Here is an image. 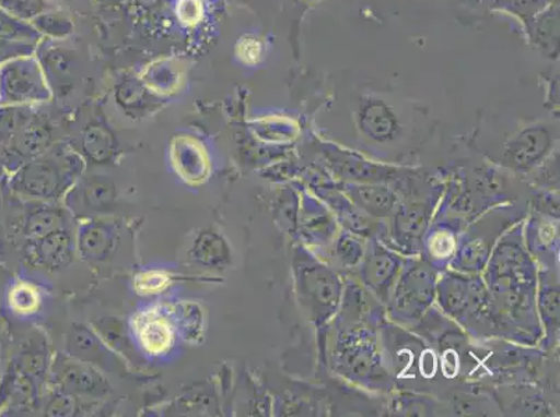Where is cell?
<instances>
[{
  "mask_svg": "<svg viewBox=\"0 0 560 417\" xmlns=\"http://www.w3.org/2000/svg\"><path fill=\"white\" fill-rule=\"evenodd\" d=\"M299 288L305 305L312 310L313 320L325 324L336 313L342 294V284L336 273L315 261L299 267Z\"/></svg>",
  "mask_w": 560,
  "mask_h": 417,
  "instance_id": "obj_1",
  "label": "cell"
},
{
  "mask_svg": "<svg viewBox=\"0 0 560 417\" xmlns=\"http://www.w3.org/2000/svg\"><path fill=\"white\" fill-rule=\"evenodd\" d=\"M355 117L361 134L376 144H388L401 134L399 116L378 96L365 95L361 98Z\"/></svg>",
  "mask_w": 560,
  "mask_h": 417,
  "instance_id": "obj_2",
  "label": "cell"
},
{
  "mask_svg": "<svg viewBox=\"0 0 560 417\" xmlns=\"http://www.w3.org/2000/svg\"><path fill=\"white\" fill-rule=\"evenodd\" d=\"M435 295V276L429 267H410L400 278L394 299L395 312L415 319L424 312Z\"/></svg>",
  "mask_w": 560,
  "mask_h": 417,
  "instance_id": "obj_3",
  "label": "cell"
},
{
  "mask_svg": "<svg viewBox=\"0 0 560 417\" xmlns=\"http://www.w3.org/2000/svg\"><path fill=\"white\" fill-rule=\"evenodd\" d=\"M323 152L330 169L342 180L358 181L360 184H381L384 181L395 180L394 169L374 165L359 155L339 150L338 146L325 144Z\"/></svg>",
  "mask_w": 560,
  "mask_h": 417,
  "instance_id": "obj_4",
  "label": "cell"
},
{
  "mask_svg": "<svg viewBox=\"0 0 560 417\" xmlns=\"http://www.w3.org/2000/svg\"><path fill=\"white\" fill-rule=\"evenodd\" d=\"M80 169L74 163L45 159L35 163L27 176L28 192L45 201L58 200L73 182Z\"/></svg>",
  "mask_w": 560,
  "mask_h": 417,
  "instance_id": "obj_5",
  "label": "cell"
},
{
  "mask_svg": "<svg viewBox=\"0 0 560 417\" xmlns=\"http://www.w3.org/2000/svg\"><path fill=\"white\" fill-rule=\"evenodd\" d=\"M400 259L392 255L385 248L375 246L365 252L363 276L382 301H388L389 293L397 274L400 273Z\"/></svg>",
  "mask_w": 560,
  "mask_h": 417,
  "instance_id": "obj_6",
  "label": "cell"
},
{
  "mask_svg": "<svg viewBox=\"0 0 560 417\" xmlns=\"http://www.w3.org/2000/svg\"><path fill=\"white\" fill-rule=\"evenodd\" d=\"M552 132L545 126H533L514 136L506 146V157L516 169H528L547 154Z\"/></svg>",
  "mask_w": 560,
  "mask_h": 417,
  "instance_id": "obj_7",
  "label": "cell"
},
{
  "mask_svg": "<svg viewBox=\"0 0 560 417\" xmlns=\"http://www.w3.org/2000/svg\"><path fill=\"white\" fill-rule=\"evenodd\" d=\"M172 165L188 184H201L210 177V157L200 144L191 140H177L173 144Z\"/></svg>",
  "mask_w": 560,
  "mask_h": 417,
  "instance_id": "obj_8",
  "label": "cell"
},
{
  "mask_svg": "<svg viewBox=\"0 0 560 417\" xmlns=\"http://www.w3.org/2000/svg\"><path fill=\"white\" fill-rule=\"evenodd\" d=\"M135 333L137 343L147 354L160 356L173 347L175 333L172 323L164 314L145 312L136 319Z\"/></svg>",
  "mask_w": 560,
  "mask_h": 417,
  "instance_id": "obj_9",
  "label": "cell"
},
{
  "mask_svg": "<svg viewBox=\"0 0 560 417\" xmlns=\"http://www.w3.org/2000/svg\"><path fill=\"white\" fill-rule=\"evenodd\" d=\"M345 195L366 215L390 217L397 205L394 191L381 184H348L342 188Z\"/></svg>",
  "mask_w": 560,
  "mask_h": 417,
  "instance_id": "obj_10",
  "label": "cell"
},
{
  "mask_svg": "<svg viewBox=\"0 0 560 417\" xmlns=\"http://www.w3.org/2000/svg\"><path fill=\"white\" fill-rule=\"evenodd\" d=\"M115 200V187L108 178L93 177L70 192V206L85 213H101Z\"/></svg>",
  "mask_w": 560,
  "mask_h": 417,
  "instance_id": "obj_11",
  "label": "cell"
},
{
  "mask_svg": "<svg viewBox=\"0 0 560 417\" xmlns=\"http://www.w3.org/2000/svg\"><path fill=\"white\" fill-rule=\"evenodd\" d=\"M526 29L529 43L545 58L558 59L559 56V0L542 10Z\"/></svg>",
  "mask_w": 560,
  "mask_h": 417,
  "instance_id": "obj_12",
  "label": "cell"
},
{
  "mask_svg": "<svg viewBox=\"0 0 560 417\" xmlns=\"http://www.w3.org/2000/svg\"><path fill=\"white\" fill-rule=\"evenodd\" d=\"M58 376L60 384L70 394L102 396L108 393V384L104 378L90 366L63 362Z\"/></svg>",
  "mask_w": 560,
  "mask_h": 417,
  "instance_id": "obj_13",
  "label": "cell"
},
{
  "mask_svg": "<svg viewBox=\"0 0 560 417\" xmlns=\"http://www.w3.org/2000/svg\"><path fill=\"white\" fill-rule=\"evenodd\" d=\"M78 247L81 257L91 261H104L116 247V233L106 223H89L80 228Z\"/></svg>",
  "mask_w": 560,
  "mask_h": 417,
  "instance_id": "obj_14",
  "label": "cell"
},
{
  "mask_svg": "<svg viewBox=\"0 0 560 417\" xmlns=\"http://www.w3.org/2000/svg\"><path fill=\"white\" fill-rule=\"evenodd\" d=\"M73 238L65 228L39 237L37 258L40 264L48 271H58L69 264L73 257Z\"/></svg>",
  "mask_w": 560,
  "mask_h": 417,
  "instance_id": "obj_15",
  "label": "cell"
},
{
  "mask_svg": "<svg viewBox=\"0 0 560 417\" xmlns=\"http://www.w3.org/2000/svg\"><path fill=\"white\" fill-rule=\"evenodd\" d=\"M330 205H332L336 215L348 226L349 230L355 236H371L375 231V222L371 221L370 215L355 206L348 196L342 195L338 191L325 195Z\"/></svg>",
  "mask_w": 560,
  "mask_h": 417,
  "instance_id": "obj_16",
  "label": "cell"
},
{
  "mask_svg": "<svg viewBox=\"0 0 560 417\" xmlns=\"http://www.w3.org/2000/svg\"><path fill=\"white\" fill-rule=\"evenodd\" d=\"M429 215V206L422 205V203H410V205L400 206L395 222L396 236L405 241L417 240L424 231Z\"/></svg>",
  "mask_w": 560,
  "mask_h": 417,
  "instance_id": "obj_17",
  "label": "cell"
},
{
  "mask_svg": "<svg viewBox=\"0 0 560 417\" xmlns=\"http://www.w3.org/2000/svg\"><path fill=\"white\" fill-rule=\"evenodd\" d=\"M192 258L206 266L217 267L229 259V251L225 241L218 234L211 231L202 233L197 238L191 251Z\"/></svg>",
  "mask_w": 560,
  "mask_h": 417,
  "instance_id": "obj_18",
  "label": "cell"
},
{
  "mask_svg": "<svg viewBox=\"0 0 560 417\" xmlns=\"http://www.w3.org/2000/svg\"><path fill=\"white\" fill-rule=\"evenodd\" d=\"M555 2L558 0H490V9L511 14L527 28L542 10Z\"/></svg>",
  "mask_w": 560,
  "mask_h": 417,
  "instance_id": "obj_19",
  "label": "cell"
},
{
  "mask_svg": "<svg viewBox=\"0 0 560 417\" xmlns=\"http://www.w3.org/2000/svg\"><path fill=\"white\" fill-rule=\"evenodd\" d=\"M40 302L43 297L33 284L20 282L10 289L9 305L14 313L24 314V317L33 314L39 309Z\"/></svg>",
  "mask_w": 560,
  "mask_h": 417,
  "instance_id": "obj_20",
  "label": "cell"
},
{
  "mask_svg": "<svg viewBox=\"0 0 560 417\" xmlns=\"http://www.w3.org/2000/svg\"><path fill=\"white\" fill-rule=\"evenodd\" d=\"M342 356L345 369H348V373L353 374L354 378H370L376 369L375 355L369 345H353L346 349Z\"/></svg>",
  "mask_w": 560,
  "mask_h": 417,
  "instance_id": "obj_21",
  "label": "cell"
},
{
  "mask_svg": "<svg viewBox=\"0 0 560 417\" xmlns=\"http://www.w3.org/2000/svg\"><path fill=\"white\" fill-rule=\"evenodd\" d=\"M305 233L312 236L313 241L328 240L335 228L334 218L327 211H323L318 203L313 202V212H307L304 221Z\"/></svg>",
  "mask_w": 560,
  "mask_h": 417,
  "instance_id": "obj_22",
  "label": "cell"
},
{
  "mask_svg": "<svg viewBox=\"0 0 560 417\" xmlns=\"http://www.w3.org/2000/svg\"><path fill=\"white\" fill-rule=\"evenodd\" d=\"M365 249L361 243L351 236L340 237L336 241L335 257L343 267H355L363 261Z\"/></svg>",
  "mask_w": 560,
  "mask_h": 417,
  "instance_id": "obj_23",
  "label": "cell"
},
{
  "mask_svg": "<svg viewBox=\"0 0 560 417\" xmlns=\"http://www.w3.org/2000/svg\"><path fill=\"white\" fill-rule=\"evenodd\" d=\"M65 218L60 211L50 206H45L34 216L32 222V231L34 236L44 237L47 234L60 230L63 227Z\"/></svg>",
  "mask_w": 560,
  "mask_h": 417,
  "instance_id": "obj_24",
  "label": "cell"
},
{
  "mask_svg": "<svg viewBox=\"0 0 560 417\" xmlns=\"http://www.w3.org/2000/svg\"><path fill=\"white\" fill-rule=\"evenodd\" d=\"M30 34L32 33H30L27 25L0 8V38L23 40L30 37Z\"/></svg>",
  "mask_w": 560,
  "mask_h": 417,
  "instance_id": "obj_25",
  "label": "cell"
},
{
  "mask_svg": "<svg viewBox=\"0 0 560 417\" xmlns=\"http://www.w3.org/2000/svg\"><path fill=\"white\" fill-rule=\"evenodd\" d=\"M170 283V276L162 272H147L137 277V288L142 294H156L164 291Z\"/></svg>",
  "mask_w": 560,
  "mask_h": 417,
  "instance_id": "obj_26",
  "label": "cell"
},
{
  "mask_svg": "<svg viewBox=\"0 0 560 417\" xmlns=\"http://www.w3.org/2000/svg\"><path fill=\"white\" fill-rule=\"evenodd\" d=\"M180 312V318L177 317L182 324V329L185 330L188 335L196 332V330L201 329V313L195 305H182L180 308H177Z\"/></svg>",
  "mask_w": 560,
  "mask_h": 417,
  "instance_id": "obj_27",
  "label": "cell"
},
{
  "mask_svg": "<svg viewBox=\"0 0 560 417\" xmlns=\"http://www.w3.org/2000/svg\"><path fill=\"white\" fill-rule=\"evenodd\" d=\"M27 50L23 40L0 38V65L18 59Z\"/></svg>",
  "mask_w": 560,
  "mask_h": 417,
  "instance_id": "obj_28",
  "label": "cell"
},
{
  "mask_svg": "<svg viewBox=\"0 0 560 417\" xmlns=\"http://www.w3.org/2000/svg\"><path fill=\"white\" fill-rule=\"evenodd\" d=\"M73 410V405L69 398H58L55 402L54 408H49V414L52 415H68Z\"/></svg>",
  "mask_w": 560,
  "mask_h": 417,
  "instance_id": "obj_29",
  "label": "cell"
},
{
  "mask_svg": "<svg viewBox=\"0 0 560 417\" xmlns=\"http://www.w3.org/2000/svg\"><path fill=\"white\" fill-rule=\"evenodd\" d=\"M308 2L317 3V2H320V0H308Z\"/></svg>",
  "mask_w": 560,
  "mask_h": 417,
  "instance_id": "obj_30",
  "label": "cell"
}]
</instances>
